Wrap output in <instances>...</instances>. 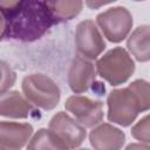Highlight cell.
I'll list each match as a JSON object with an SVG mask.
<instances>
[{
	"label": "cell",
	"instance_id": "1",
	"mask_svg": "<svg viewBox=\"0 0 150 150\" xmlns=\"http://www.w3.org/2000/svg\"><path fill=\"white\" fill-rule=\"evenodd\" d=\"M0 12L1 40L32 42L57 25L48 0H11Z\"/></svg>",
	"mask_w": 150,
	"mask_h": 150
},
{
	"label": "cell",
	"instance_id": "2",
	"mask_svg": "<svg viewBox=\"0 0 150 150\" xmlns=\"http://www.w3.org/2000/svg\"><path fill=\"white\" fill-rule=\"evenodd\" d=\"M96 69L103 80L111 86H118L127 82L134 74L135 62L124 48L116 47L96 62Z\"/></svg>",
	"mask_w": 150,
	"mask_h": 150
},
{
	"label": "cell",
	"instance_id": "3",
	"mask_svg": "<svg viewBox=\"0 0 150 150\" xmlns=\"http://www.w3.org/2000/svg\"><path fill=\"white\" fill-rule=\"evenodd\" d=\"M108 120L122 127H129L143 112L142 104L136 93L128 86L114 89L107 97Z\"/></svg>",
	"mask_w": 150,
	"mask_h": 150
},
{
	"label": "cell",
	"instance_id": "4",
	"mask_svg": "<svg viewBox=\"0 0 150 150\" xmlns=\"http://www.w3.org/2000/svg\"><path fill=\"white\" fill-rule=\"evenodd\" d=\"M23 95L35 105L43 110H52L57 107L61 97L59 86L43 74H30L22 80Z\"/></svg>",
	"mask_w": 150,
	"mask_h": 150
},
{
	"label": "cell",
	"instance_id": "5",
	"mask_svg": "<svg viewBox=\"0 0 150 150\" xmlns=\"http://www.w3.org/2000/svg\"><path fill=\"white\" fill-rule=\"evenodd\" d=\"M48 129L52 131L62 150L80 146L87 136L86 127L64 111H59L52 117Z\"/></svg>",
	"mask_w": 150,
	"mask_h": 150
},
{
	"label": "cell",
	"instance_id": "6",
	"mask_svg": "<svg viewBox=\"0 0 150 150\" xmlns=\"http://www.w3.org/2000/svg\"><path fill=\"white\" fill-rule=\"evenodd\" d=\"M96 22L103 35L111 42L123 41L131 30L132 16L130 12L122 6L112 7L96 16Z\"/></svg>",
	"mask_w": 150,
	"mask_h": 150
},
{
	"label": "cell",
	"instance_id": "7",
	"mask_svg": "<svg viewBox=\"0 0 150 150\" xmlns=\"http://www.w3.org/2000/svg\"><path fill=\"white\" fill-rule=\"evenodd\" d=\"M75 45L79 55L89 60H95L105 48L103 36L91 20H83L77 25Z\"/></svg>",
	"mask_w": 150,
	"mask_h": 150
},
{
	"label": "cell",
	"instance_id": "8",
	"mask_svg": "<svg viewBox=\"0 0 150 150\" xmlns=\"http://www.w3.org/2000/svg\"><path fill=\"white\" fill-rule=\"evenodd\" d=\"M64 108L86 128H94L103 120V103L82 95L69 96Z\"/></svg>",
	"mask_w": 150,
	"mask_h": 150
},
{
	"label": "cell",
	"instance_id": "9",
	"mask_svg": "<svg viewBox=\"0 0 150 150\" xmlns=\"http://www.w3.org/2000/svg\"><path fill=\"white\" fill-rule=\"evenodd\" d=\"M95 76V67L89 59L81 55L74 57L68 71V84L73 93L82 94L87 91L93 86Z\"/></svg>",
	"mask_w": 150,
	"mask_h": 150
},
{
	"label": "cell",
	"instance_id": "10",
	"mask_svg": "<svg viewBox=\"0 0 150 150\" xmlns=\"http://www.w3.org/2000/svg\"><path fill=\"white\" fill-rule=\"evenodd\" d=\"M32 134V124L2 121L0 123V150L21 149L29 141Z\"/></svg>",
	"mask_w": 150,
	"mask_h": 150
},
{
	"label": "cell",
	"instance_id": "11",
	"mask_svg": "<svg viewBox=\"0 0 150 150\" xmlns=\"http://www.w3.org/2000/svg\"><path fill=\"white\" fill-rule=\"evenodd\" d=\"M89 142L95 149L116 150L124 145L125 134L109 123H102L90 131Z\"/></svg>",
	"mask_w": 150,
	"mask_h": 150
},
{
	"label": "cell",
	"instance_id": "12",
	"mask_svg": "<svg viewBox=\"0 0 150 150\" xmlns=\"http://www.w3.org/2000/svg\"><path fill=\"white\" fill-rule=\"evenodd\" d=\"M35 111L32 102L19 91H5L0 96V115L9 118H27Z\"/></svg>",
	"mask_w": 150,
	"mask_h": 150
},
{
	"label": "cell",
	"instance_id": "13",
	"mask_svg": "<svg viewBox=\"0 0 150 150\" xmlns=\"http://www.w3.org/2000/svg\"><path fill=\"white\" fill-rule=\"evenodd\" d=\"M127 47L137 61H150V26L143 25L137 27L128 38Z\"/></svg>",
	"mask_w": 150,
	"mask_h": 150
},
{
	"label": "cell",
	"instance_id": "14",
	"mask_svg": "<svg viewBox=\"0 0 150 150\" xmlns=\"http://www.w3.org/2000/svg\"><path fill=\"white\" fill-rule=\"evenodd\" d=\"M48 4L57 23L74 19L83 7L82 0H48Z\"/></svg>",
	"mask_w": 150,
	"mask_h": 150
},
{
	"label": "cell",
	"instance_id": "15",
	"mask_svg": "<svg viewBox=\"0 0 150 150\" xmlns=\"http://www.w3.org/2000/svg\"><path fill=\"white\" fill-rule=\"evenodd\" d=\"M28 149H61V145L49 129H40L32 137ZM62 150V149H61Z\"/></svg>",
	"mask_w": 150,
	"mask_h": 150
},
{
	"label": "cell",
	"instance_id": "16",
	"mask_svg": "<svg viewBox=\"0 0 150 150\" xmlns=\"http://www.w3.org/2000/svg\"><path fill=\"white\" fill-rule=\"evenodd\" d=\"M129 87L136 93L141 104H142V108H143V111H146V110H150V83L145 80H135L132 81Z\"/></svg>",
	"mask_w": 150,
	"mask_h": 150
},
{
	"label": "cell",
	"instance_id": "17",
	"mask_svg": "<svg viewBox=\"0 0 150 150\" xmlns=\"http://www.w3.org/2000/svg\"><path fill=\"white\" fill-rule=\"evenodd\" d=\"M131 136L143 143L150 144V114L141 118L132 128H131Z\"/></svg>",
	"mask_w": 150,
	"mask_h": 150
},
{
	"label": "cell",
	"instance_id": "18",
	"mask_svg": "<svg viewBox=\"0 0 150 150\" xmlns=\"http://www.w3.org/2000/svg\"><path fill=\"white\" fill-rule=\"evenodd\" d=\"M1 93H5L14 84L16 75L13 69L4 61H1Z\"/></svg>",
	"mask_w": 150,
	"mask_h": 150
},
{
	"label": "cell",
	"instance_id": "19",
	"mask_svg": "<svg viewBox=\"0 0 150 150\" xmlns=\"http://www.w3.org/2000/svg\"><path fill=\"white\" fill-rule=\"evenodd\" d=\"M116 0H86V5L87 7H89L90 9H98L104 5L111 4Z\"/></svg>",
	"mask_w": 150,
	"mask_h": 150
},
{
	"label": "cell",
	"instance_id": "20",
	"mask_svg": "<svg viewBox=\"0 0 150 150\" xmlns=\"http://www.w3.org/2000/svg\"><path fill=\"white\" fill-rule=\"evenodd\" d=\"M134 148H137V149H150V144L148 145H144V144H130L127 146V149H134Z\"/></svg>",
	"mask_w": 150,
	"mask_h": 150
},
{
	"label": "cell",
	"instance_id": "21",
	"mask_svg": "<svg viewBox=\"0 0 150 150\" xmlns=\"http://www.w3.org/2000/svg\"><path fill=\"white\" fill-rule=\"evenodd\" d=\"M134 1H144V0H134Z\"/></svg>",
	"mask_w": 150,
	"mask_h": 150
}]
</instances>
